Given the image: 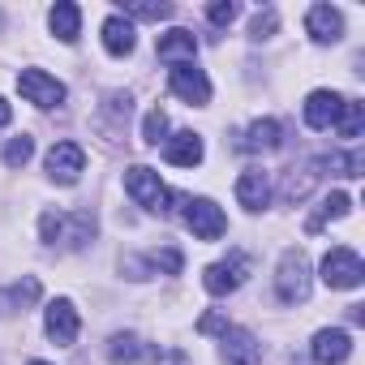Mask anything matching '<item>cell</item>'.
<instances>
[{"instance_id":"cell-1","label":"cell","mask_w":365,"mask_h":365,"mask_svg":"<svg viewBox=\"0 0 365 365\" xmlns=\"http://www.w3.org/2000/svg\"><path fill=\"white\" fill-rule=\"evenodd\" d=\"M125 194L142 207V211H155V215H168L172 207V194H168V185L159 180V172H150V168H142V163H133V168H125Z\"/></svg>"},{"instance_id":"cell-2","label":"cell","mask_w":365,"mask_h":365,"mask_svg":"<svg viewBox=\"0 0 365 365\" xmlns=\"http://www.w3.org/2000/svg\"><path fill=\"white\" fill-rule=\"evenodd\" d=\"M275 292H279L284 305H305L309 301V258H305V250H284Z\"/></svg>"},{"instance_id":"cell-3","label":"cell","mask_w":365,"mask_h":365,"mask_svg":"<svg viewBox=\"0 0 365 365\" xmlns=\"http://www.w3.org/2000/svg\"><path fill=\"white\" fill-rule=\"evenodd\" d=\"M185 228L198 241H220L228 232V215L211 198H185Z\"/></svg>"},{"instance_id":"cell-4","label":"cell","mask_w":365,"mask_h":365,"mask_svg":"<svg viewBox=\"0 0 365 365\" xmlns=\"http://www.w3.org/2000/svg\"><path fill=\"white\" fill-rule=\"evenodd\" d=\"M245 275H250V258H245L241 250H232L224 262H211V267L202 271V284H207L211 297H228V292H237V288L245 284Z\"/></svg>"},{"instance_id":"cell-5","label":"cell","mask_w":365,"mask_h":365,"mask_svg":"<svg viewBox=\"0 0 365 365\" xmlns=\"http://www.w3.org/2000/svg\"><path fill=\"white\" fill-rule=\"evenodd\" d=\"M361 279H365V267H361L356 250L335 245V250L322 258V284H327V288H356Z\"/></svg>"},{"instance_id":"cell-6","label":"cell","mask_w":365,"mask_h":365,"mask_svg":"<svg viewBox=\"0 0 365 365\" xmlns=\"http://www.w3.org/2000/svg\"><path fill=\"white\" fill-rule=\"evenodd\" d=\"M43 331H48V339H52L56 348H69V344L78 339V331H82V318H78L73 301L56 297V301L43 309Z\"/></svg>"},{"instance_id":"cell-7","label":"cell","mask_w":365,"mask_h":365,"mask_svg":"<svg viewBox=\"0 0 365 365\" xmlns=\"http://www.w3.org/2000/svg\"><path fill=\"white\" fill-rule=\"evenodd\" d=\"M18 91H22L26 103H35V108H61V103H65V86H61L52 73H43V69H22V73H18Z\"/></svg>"},{"instance_id":"cell-8","label":"cell","mask_w":365,"mask_h":365,"mask_svg":"<svg viewBox=\"0 0 365 365\" xmlns=\"http://www.w3.org/2000/svg\"><path fill=\"white\" fill-rule=\"evenodd\" d=\"M168 86H172V95H180V99L194 103V108L211 103V82H207V73L198 65H172L168 69Z\"/></svg>"},{"instance_id":"cell-9","label":"cell","mask_w":365,"mask_h":365,"mask_svg":"<svg viewBox=\"0 0 365 365\" xmlns=\"http://www.w3.org/2000/svg\"><path fill=\"white\" fill-rule=\"evenodd\" d=\"M82 168H86V150L78 142H56L48 150V176L56 180V185H73V180L82 176Z\"/></svg>"},{"instance_id":"cell-10","label":"cell","mask_w":365,"mask_h":365,"mask_svg":"<svg viewBox=\"0 0 365 365\" xmlns=\"http://www.w3.org/2000/svg\"><path fill=\"white\" fill-rule=\"evenodd\" d=\"M129 116H133V99L125 95V91H112L108 99H103V108H99V116H95V129L108 138V142H116L120 133H125V125H129Z\"/></svg>"},{"instance_id":"cell-11","label":"cell","mask_w":365,"mask_h":365,"mask_svg":"<svg viewBox=\"0 0 365 365\" xmlns=\"http://www.w3.org/2000/svg\"><path fill=\"white\" fill-rule=\"evenodd\" d=\"M309 352H314L318 365H344V361L352 356V335L339 331V327H322V331L314 335Z\"/></svg>"},{"instance_id":"cell-12","label":"cell","mask_w":365,"mask_h":365,"mask_svg":"<svg viewBox=\"0 0 365 365\" xmlns=\"http://www.w3.org/2000/svg\"><path fill=\"white\" fill-rule=\"evenodd\" d=\"M155 56H159V61H168V65H194V56H198V35L176 26V31L159 35Z\"/></svg>"},{"instance_id":"cell-13","label":"cell","mask_w":365,"mask_h":365,"mask_svg":"<svg viewBox=\"0 0 365 365\" xmlns=\"http://www.w3.org/2000/svg\"><path fill=\"white\" fill-rule=\"evenodd\" d=\"M224 361L228 365H262V344L245 327H228L224 331Z\"/></svg>"},{"instance_id":"cell-14","label":"cell","mask_w":365,"mask_h":365,"mask_svg":"<svg viewBox=\"0 0 365 365\" xmlns=\"http://www.w3.org/2000/svg\"><path fill=\"white\" fill-rule=\"evenodd\" d=\"M237 202H241L245 211H262V207L271 202V180H267L262 168H245V172L237 176Z\"/></svg>"},{"instance_id":"cell-15","label":"cell","mask_w":365,"mask_h":365,"mask_svg":"<svg viewBox=\"0 0 365 365\" xmlns=\"http://www.w3.org/2000/svg\"><path fill=\"white\" fill-rule=\"evenodd\" d=\"M322 172H318V159H301V163H292L288 172H284V185H279V198L284 202H301V198H309V190H314V180H318Z\"/></svg>"},{"instance_id":"cell-16","label":"cell","mask_w":365,"mask_h":365,"mask_svg":"<svg viewBox=\"0 0 365 365\" xmlns=\"http://www.w3.org/2000/svg\"><path fill=\"white\" fill-rule=\"evenodd\" d=\"M339 108H344V95H335V91H314V95L305 99V125H309V129H331V125L339 120Z\"/></svg>"},{"instance_id":"cell-17","label":"cell","mask_w":365,"mask_h":365,"mask_svg":"<svg viewBox=\"0 0 365 365\" xmlns=\"http://www.w3.org/2000/svg\"><path fill=\"white\" fill-rule=\"evenodd\" d=\"M305 31H309L314 43H335V39L344 35V18H339V9H331V5H314V9L305 14Z\"/></svg>"},{"instance_id":"cell-18","label":"cell","mask_w":365,"mask_h":365,"mask_svg":"<svg viewBox=\"0 0 365 365\" xmlns=\"http://www.w3.org/2000/svg\"><path fill=\"white\" fill-rule=\"evenodd\" d=\"M163 159L176 163V168H194V163H202V138L190 133V129L163 138Z\"/></svg>"},{"instance_id":"cell-19","label":"cell","mask_w":365,"mask_h":365,"mask_svg":"<svg viewBox=\"0 0 365 365\" xmlns=\"http://www.w3.org/2000/svg\"><path fill=\"white\" fill-rule=\"evenodd\" d=\"M103 48H108L112 56H129V52L138 48V31H133V22H125L120 14H112V18L103 22Z\"/></svg>"},{"instance_id":"cell-20","label":"cell","mask_w":365,"mask_h":365,"mask_svg":"<svg viewBox=\"0 0 365 365\" xmlns=\"http://www.w3.org/2000/svg\"><path fill=\"white\" fill-rule=\"evenodd\" d=\"M279 138H284L279 120H254V125L245 129V138H241V150H250V155H258V150H275Z\"/></svg>"},{"instance_id":"cell-21","label":"cell","mask_w":365,"mask_h":365,"mask_svg":"<svg viewBox=\"0 0 365 365\" xmlns=\"http://www.w3.org/2000/svg\"><path fill=\"white\" fill-rule=\"evenodd\" d=\"M35 301H39V279L35 275L18 279L14 288H0V314H18V309H26Z\"/></svg>"},{"instance_id":"cell-22","label":"cell","mask_w":365,"mask_h":365,"mask_svg":"<svg viewBox=\"0 0 365 365\" xmlns=\"http://www.w3.org/2000/svg\"><path fill=\"white\" fill-rule=\"evenodd\" d=\"M48 22H52V35H56L61 43H73V39H78V31H82V9H78V5H69V0H61V5L48 14Z\"/></svg>"},{"instance_id":"cell-23","label":"cell","mask_w":365,"mask_h":365,"mask_svg":"<svg viewBox=\"0 0 365 365\" xmlns=\"http://www.w3.org/2000/svg\"><path fill=\"white\" fill-rule=\"evenodd\" d=\"M61 241H69L73 250H86V245L95 241V215H91V211L65 215V237H61Z\"/></svg>"},{"instance_id":"cell-24","label":"cell","mask_w":365,"mask_h":365,"mask_svg":"<svg viewBox=\"0 0 365 365\" xmlns=\"http://www.w3.org/2000/svg\"><path fill=\"white\" fill-rule=\"evenodd\" d=\"M348 211H352V198H348V194H331V198H322V207L309 215L305 232H322V224H327V220H344Z\"/></svg>"},{"instance_id":"cell-25","label":"cell","mask_w":365,"mask_h":365,"mask_svg":"<svg viewBox=\"0 0 365 365\" xmlns=\"http://www.w3.org/2000/svg\"><path fill=\"white\" fill-rule=\"evenodd\" d=\"M318 168H327L331 176H361L365 172V159H361V150H331L327 159H318Z\"/></svg>"},{"instance_id":"cell-26","label":"cell","mask_w":365,"mask_h":365,"mask_svg":"<svg viewBox=\"0 0 365 365\" xmlns=\"http://www.w3.org/2000/svg\"><path fill=\"white\" fill-rule=\"evenodd\" d=\"M361 125H365V103L361 99H344V108H339V120H335V129H339V138H361Z\"/></svg>"},{"instance_id":"cell-27","label":"cell","mask_w":365,"mask_h":365,"mask_svg":"<svg viewBox=\"0 0 365 365\" xmlns=\"http://www.w3.org/2000/svg\"><path fill=\"white\" fill-rule=\"evenodd\" d=\"M120 18H125V22H133V18H142V22H163V18H172V5H150V0H125V5H120Z\"/></svg>"},{"instance_id":"cell-28","label":"cell","mask_w":365,"mask_h":365,"mask_svg":"<svg viewBox=\"0 0 365 365\" xmlns=\"http://www.w3.org/2000/svg\"><path fill=\"white\" fill-rule=\"evenodd\" d=\"M108 356H112L116 365H133V361L142 356V339H138V335H129V331H120V335H112V339H108Z\"/></svg>"},{"instance_id":"cell-29","label":"cell","mask_w":365,"mask_h":365,"mask_svg":"<svg viewBox=\"0 0 365 365\" xmlns=\"http://www.w3.org/2000/svg\"><path fill=\"white\" fill-rule=\"evenodd\" d=\"M275 26H279V14L267 5V9H258V14H254V22H250V39H254V43H262V39H271V35H275Z\"/></svg>"},{"instance_id":"cell-30","label":"cell","mask_w":365,"mask_h":365,"mask_svg":"<svg viewBox=\"0 0 365 365\" xmlns=\"http://www.w3.org/2000/svg\"><path fill=\"white\" fill-rule=\"evenodd\" d=\"M163 133H168V116H163L159 108H150V112H146V120H142V142H146V146H159V142H163Z\"/></svg>"},{"instance_id":"cell-31","label":"cell","mask_w":365,"mask_h":365,"mask_svg":"<svg viewBox=\"0 0 365 365\" xmlns=\"http://www.w3.org/2000/svg\"><path fill=\"white\" fill-rule=\"evenodd\" d=\"M31 155H35V142H31L26 133H22V138H14V142L5 146V163H9V168H26V159H31Z\"/></svg>"},{"instance_id":"cell-32","label":"cell","mask_w":365,"mask_h":365,"mask_svg":"<svg viewBox=\"0 0 365 365\" xmlns=\"http://www.w3.org/2000/svg\"><path fill=\"white\" fill-rule=\"evenodd\" d=\"M180 267H185V258H180V250H172V245H168V250H159V254L150 258V271H155V275H159V271L180 275Z\"/></svg>"},{"instance_id":"cell-33","label":"cell","mask_w":365,"mask_h":365,"mask_svg":"<svg viewBox=\"0 0 365 365\" xmlns=\"http://www.w3.org/2000/svg\"><path fill=\"white\" fill-rule=\"evenodd\" d=\"M39 232H43V241H48V245H56V241L65 237V215H61V211H43Z\"/></svg>"},{"instance_id":"cell-34","label":"cell","mask_w":365,"mask_h":365,"mask_svg":"<svg viewBox=\"0 0 365 365\" xmlns=\"http://www.w3.org/2000/svg\"><path fill=\"white\" fill-rule=\"evenodd\" d=\"M237 14H241L237 0H215V5L207 9V18H211L215 26H232V22H237Z\"/></svg>"},{"instance_id":"cell-35","label":"cell","mask_w":365,"mask_h":365,"mask_svg":"<svg viewBox=\"0 0 365 365\" xmlns=\"http://www.w3.org/2000/svg\"><path fill=\"white\" fill-rule=\"evenodd\" d=\"M150 365H194V361L180 352V348H155L150 352Z\"/></svg>"},{"instance_id":"cell-36","label":"cell","mask_w":365,"mask_h":365,"mask_svg":"<svg viewBox=\"0 0 365 365\" xmlns=\"http://www.w3.org/2000/svg\"><path fill=\"white\" fill-rule=\"evenodd\" d=\"M198 331H202V335H215V331H228V318H224L220 309H211V314H202V318H198Z\"/></svg>"},{"instance_id":"cell-37","label":"cell","mask_w":365,"mask_h":365,"mask_svg":"<svg viewBox=\"0 0 365 365\" xmlns=\"http://www.w3.org/2000/svg\"><path fill=\"white\" fill-rule=\"evenodd\" d=\"M9 120H14V108H9L5 99H0V125H9Z\"/></svg>"},{"instance_id":"cell-38","label":"cell","mask_w":365,"mask_h":365,"mask_svg":"<svg viewBox=\"0 0 365 365\" xmlns=\"http://www.w3.org/2000/svg\"><path fill=\"white\" fill-rule=\"evenodd\" d=\"M31 365H48V361H31Z\"/></svg>"}]
</instances>
